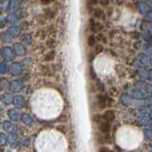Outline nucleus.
<instances>
[{
  "mask_svg": "<svg viewBox=\"0 0 152 152\" xmlns=\"http://www.w3.org/2000/svg\"><path fill=\"white\" fill-rule=\"evenodd\" d=\"M88 26H89V29L91 30V32H93V33H99L100 31H102V30L104 29V25H103L100 21H97L96 19H92V18L89 20Z\"/></svg>",
  "mask_w": 152,
  "mask_h": 152,
  "instance_id": "nucleus-1",
  "label": "nucleus"
},
{
  "mask_svg": "<svg viewBox=\"0 0 152 152\" xmlns=\"http://www.w3.org/2000/svg\"><path fill=\"white\" fill-rule=\"evenodd\" d=\"M0 53H1L3 58H4L5 60L11 61V60H13L15 58V53H14V50H12V48H8V47L2 48L1 50H0Z\"/></svg>",
  "mask_w": 152,
  "mask_h": 152,
  "instance_id": "nucleus-2",
  "label": "nucleus"
},
{
  "mask_svg": "<svg viewBox=\"0 0 152 152\" xmlns=\"http://www.w3.org/2000/svg\"><path fill=\"white\" fill-rule=\"evenodd\" d=\"M10 72L13 75H20L23 72V65L19 62H13L10 66Z\"/></svg>",
  "mask_w": 152,
  "mask_h": 152,
  "instance_id": "nucleus-3",
  "label": "nucleus"
},
{
  "mask_svg": "<svg viewBox=\"0 0 152 152\" xmlns=\"http://www.w3.org/2000/svg\"><path fill=\"white\" fill-rule=\"evenodd\" d=\"M96 102H97V106H98L100 110H104L107 107V96L100 94V95L96 97Z\"/></svg>",
  "mask_w": 152,
  "mask_h": 152,
  "instance_id": "nucleus-4",
  "label": "nucleus"
},
{
  "mask_svg": "<svg viewBox=\"0 0 152 152\" xmlns=\"http://www.w3.org/2000/svg\"><path fill=\"white\" fill-rule=\"evenodd\" d=\"M13 50L17 56H25L26 53L25 47L22 44H19V42H16V44L13 45Z\"/></svg>",
  "mask_w": 152,
  "mask_h": 152,
  "instance_id": "nucleus-5",
  "label": "nucleus"
},
{
  "mask_svg": "<svg viewBox=\"0 0 152 152\" xmlns=\"http://www.w3.org/2000/svg\"><path fill=\"white\" fill-rule=\"evenodd\" d=\"M22 88H23V83H22V81H20V80H14L10 84V89L13 93L20 92Z\"/></svg>",
  "mask_w": 152,
  "mask_h": 152,
  "instance_id": "nucleus-6",
  "label": "nucleus"
},
{
  "mask_svg": "<svg viewBox=\"0 0 152 152\" xmlns=\"http://www.w3.org/2000/svg\"><path fill=\"white\" fill-rule=\"evenodd\" d=\"M92 13H93L94 18L97 20H104L105 19V13H104V11H103V9H101L100 7L94 8L92 10Z\"/></svg>",
  "mask_w": 152,
  "mask_h": 152,
  "instance_id": "nucleus-7",
  "label": "nucleus"
},
{
  "mask_svg": "<svg viewBox=\"0 0 152 152\" xmlns=\"http://www.w3.org/2000/svg\"><path fill=\"white\" fill-rule=\"evenodd\" d=\"M99 129L100 132L104 134H109L111 132V124L108 123V121H103V123L99 124Z\"/></svg>",
  "mask_w": 152,
  "mask_h": 152,
  "instance_id": "nucleus-8",
  "label": "nucleus"
},
{
  "mask_svg": "<svg viewBox=\"0 0 152 152\" xmlns=\"http://www.w3.org/2000/svg\"><path fill=\"white\" fill-rule=\"evenodd\" d=\"M21 33V28L18 26H12L7 30V35H9L12 38L18 37Z\"/></svg>",
  "mask_w": 152,
  "mask_h": 152,
  "instance_id": "nucleus-9",
  "label": "nucleus"
},
{
  "mask_svg": "<svg viewBox=\"0 0 152 152\" xmlns=\"http://www.w3.org/2000/svg\"><path fill=\"white\" fill-rule=\"evenodd\" d=\"M115 113L114 111L112 110H108L105 112V114L103 115V118H104V121H108V123H111V121H113L115 120Z\"/></svg>",
  "mask_w": 152,
  "mask_h": 152,
  "instance_id": "nucleus-10",
  "label": "nucleus"
},
{
  "mask_svg": "<svg viewBox=\"0 0 152 152\" xmlns=\"http://www.w3.org/2000/svg\"><path fill=\"white\" fill-rule=\"evenodd\" d=\"M8 115L12 121H18L21 117V114L19 111L16 110V109H12V110H9Z\"/></svg>",
  "mask_w": 152,
  "mask_h": 152,
  "instance_id": "nucleus-11",
  "label": "nucleus"
},
{
  "mask_svg": "<svg viewBox=\"0 0 152 152\" xmlns=\"http://www.w3.org/2000/svg\"><path fill=\"white\" fill-rule=\"evenodd\" d=\"M32 42V36L30 34H24L21 37V44L23 45H29Z\"/></svg>",
  "mask_w": 152,
  "mask_h": 152,
  "instance_id": "nucleus-12",
  "label": "nucleus"
},
{
  "mask_svg": "<svg viewBox=\"0 0 152 152\" xmlns=\"http://www.w3.org/2000/svg\"><path fill=\"white\" fill-rule=\"evenodd\" d=\"M0 100H1V102L4 103L5 105H9L13 102V97L11 95H9V94H2V95L0 96Z\"/></svg>",
  "mask_w": 152,
  "mask_h": 152,
  "instance_id": "nucleus-13",
  "label": "nucleus"
},
{
  "mask_svg": "<svg viewBox=\"0 0 152 152\" xmlns=\"http://www.w3.org/2000/svg\"><path fill=\"white\" fill-rule=\"evenodd\" d=\"M13 103L15 107L17 108H22L24 106V98L22 96H16L13 98Z\"/></svg>",
  "mask_w": 152,
  "mask_h": 152,
  "instance_id": "nucleus-14",
  "label": "nucleus"
},
{
  "mask_svg": "<svg viewBox=\"0 0 152 152\" xmlns=\"http://www.w3.org/2000/svg\"><path fill=\"white\" fill-rule=\"evenodd\" d=\"M56 58V51L54 50H50L45 54L44 60L45 61H53Z\"/></svg>",
  "mask_w": 152,
  "mask_h": 152,
  "instance_id": "nucleus-15",
  "label": "nucleus"
},
{
  "mask_svg": "<svg viewBox=\"0 0 152 152\" xmlns=\"http://www.w3.org/2000/svg\"><path fill=\"white\" fill-rule=\"evenodd\" d=\"M7 21H8V23H10V24H15L19 21V16L17 15V13L12 12V13L9 14V16L7 17Z\"/></svg>",
  "mask_w": 152,
  "mask_h": 152,
  "instance_id": "nucleus-16",
  "label": "nucleus"
},
{
  "mask_svg": "<svg viewBox=\"0 0 152 152\" xmlns=\"http://www.w3.org/2000/svg\"><path fill=\"white\" fill-rule=\"evenodd\" d=\"M18 7H19V0H10V3H9V11L11 12H14L16 11Z\"/></svg>",
  "mask_w": 152,
  "mask_h": 152,
  "instance_id": "nucleus-17",
  "label": "nucleus"
},
{
  "mask_svg": "<svg viewBox=\"0 0 152 152\" xmlns=\"http://www.w3.org/2000/svg\"><path fill=\"white\" fill-rule=\"evenodd\" d=\"M56 10H53V8H48L45 10V16L48 18V19H53L54 17H56Z\"/></svg>",
  "mask_w": 152,
  "mask_h": 152,
  "instance_id": "nucleus-18",
  "label": "nucleus"
},
{
  "mask_svg": "<svg viewBox=\"0 0 152 152\" xmlns=\"http://www.w3.org/2000/svg\"><path fill=\"white\" fill-rule=\"evenodd\" d=\"M93 88H94V90L97 91V92H99V93H103V92H104V90H105L104 84H103L101 81H97L96 83H94L93 84Z\"/></svg>",
  "mask_w": 152,
  "mask_h": 152,
  "instance_id": "nucleus-19",
  "label": "nucleus"
},
{
  "mask_svg": "<svg viewBox=\"0 0 152 152\" xmlns=\"http://www.w3.org/2000/svg\"><path fill=\"white\" fill-rule=\"evenodd\" d=\"M3 129H4L6 132H14L15 130V126H13V124H11L10 121H4L3 123Z\"/></svg>",
  "mask_w": 152,
  "mask_h": 152,
  "instance_id": "nucleus-20",
  "label": "nucleus"
},
{
  "mask_svg": "<svg viewBox=\"0 0 152 152\" xmlns=\"http://www.w3.org/2000/svg\"><path fill=\"white\" fill-rule=\"evenodd\" d=\"M22 121L25 124H28V126H31L33 124V118H31V115L28 114H24L22 115Z\"/></svg>",
  "mask_w": 152,
  "mask_h": 152,
  "instance_id": "nucleus-21",
  "label": "nucleus"
},
{
  "mask_svg": "<svg viewBox=\"0 0 152 152\" xmlns=\"http://www.w3.org/2000/svg\"><path fill=\"white\" fill-rule=\"evenodd\" d=\"M56 39L54 38H50V39H47V42H45V45H47V47L48 48H56Z\"/></svg>",
  "mask_w": 152,
  "mask_h": 152,
  "instance_id": "nucleus-22",
  "label": "nucleus"
},
{
  "mask_svg": "<svg viewBox=\"0 0 152 152\" xmlns=\"http://www.w3.org/2000/svg\"><path fill=\"white\" fill-rule=\"evenodd\" d=\"M137 7H138V10L139 12H140L141 14H145L146 13V8H147V4L145 2H138V4H137Z\"/></svg>",
  "mask_w": 152,
  "mask_h": 152,
  "instance_id": "nucleus-23",
  "label": "nucleus"
},
{
  "mask_svg": "<svg viewBox=\"0 0 152 152\" xmlns=\"http://www.w3.org/2000/svg\"><path fill=\"white\" fill-rule=\"evenodd\" d=\"M9 87H10V84H9L7 79H5V78L1 79V81H0V88H1L2 90H8Z\"/></svg>",
  "mask_w": 152,
  "mask_h": 152,
  "instance_id": "nucleus-24",
  "label": "nucleus"
},
{
  "mask_svg": "<svg viewBox=\"0 0 152 152\" xmlns=\"http://www.w3.org/2000/svg\"><path fill=\"white\" fill-rule=\"evenodd\" d=\"M96 42H97V39L95 38V36L90 35L87 37V45H89V47H94V45H96Z\"/></svg>",
  "mask_w": 152,
  "mask_h": 152,
  "instance_id": "nucleus-25",
  "label": "nucleus"
},
{
  "mask_svg": "<svg viewBox=\"0 0 152 152\" xmlns=\"http://www.w3.org/2000/svg\"><path fill=\"white\" fill-rule=\"evenodd\" d=\"M8 71V66L5 62H0V73L5 74Z\"/></svg>",
  "mask_w": 152,
  "mask_h": 152,
  "instance_id": "nucleus-26",
  "label": "nucleus"
},
{
  "mask_svg": "<svg viewBox=\"0 0 152 152\" xmlns=\"http://www.w3.org/2000/svg\"><path fill=\"white\" fill-rule=\"evenodd\" d=\"M103 51V45L101 44H98V45H94V54H98L100 53Z\"/></svg>",
  "mask_w": 152,
  "mask_h": 152,
  "instance_id": "nucleus-27",
  "label": "nucleus"
},
{
  "mask_svg": "<svg viewBox=\"0 0 152 152\" xmlns=\"http://www.w3.org/2000/svg\"><path fill=\"white\" fill-rule=\"evenodd\" d=\"M93 121L97 124H101V123H103V121H105L102 115H95L93 117Z\"/></svg>",
  "mask_w": 152,
  "mask_h": 152,
  "instance_id": "nucleus-28",
  "label": "nucleus"
},
{
  "mask_svg": "<svg viewBox=\"0 0 152 152\" xmlns=\"http://www.w3.org/2000/svg\"><path fill=\"white\" fill-rule=\"evenodd\" d=\"M96 39H98V41L100 42V44H105L106 42H107V39H106V37L103 34H98V36H97Z\"/></svg>",
  "mask_w": 152,
  "mask_h": 152,
  "instance_id": "nucleus-29",
  "label": "nucleus"
},
{
  "mask_svg": "<svg viewBox=\"0 0 152 152\" xmlns=\"http://www.w3.org/2000/svg\"><path fill=\"white\" fill-rule=\"evenodd\" d=\"M8 23V21H7V18H5V17H0V27H4L6 24Z\"/></svg>",
  "mask_w": 152,
  "mask_h": 152,
  "instance_id": "nucleus-30",
  "label": "nucleus"
},
{
  "mask_svg": "<svg viewBox=\"0 0 152 152\" xmlns=\"http://www.w3.org/2000/svg\"><path fill=\"white\" fill-rule=\"evenodd\" d=\"M6 141V136L3 133H0V145H3Z\"/></svg>",
  "mask_w": 152,
  "mask_h": 152,
  "instance_id": "nucleus-31",
  "label": "nucleus"
},
{
  "mask_svg": "<svg viewBox=\"0 0 152 152\" xmlns=\"http://www.w3.org/2000/svg\"><path fill=\"white\" fill-rule=\"evenodd\" d=\"M45 34H47V33H45V30H39V31L38 32V37H39V38H41V39H42V38H44L45 37Z\"/></svg>",
  "mask_w": 152,
  "mask_h": 152,
  "instance_id": "nucleus-32",
  "label": "nucleus"
},
{
  "mask_svg": "<svg viewBox=\"0 0 152 152\" xmlns=\"http://www.w3.org/2000/svg\"><path fill=\"white\" fill-rule=\"evenodd\" d=\"M98 152H114V151H112L110 149H108L107 147H100L99 148V150Z\"/></svg>",
  "mask_w": 152,
  "mask_h": 152,
  "instance_id": "nucleus-33",
  "label": "nucleus"
},
{
  "mask_svg": "<svg viewBox=\"0 0 152 152\" xmlns=\"http://www.w3.org/2000/svg\"><path fill=\"white\" fill-rule=\"evenodd\" d=\"M8 138H9V139H8V141L10 142V143L16 141V136H15V135H9V136H8Z\"/></svg>",
  "mask_w": 152,
  "mask_h": 152,
  "instance_id": "nucleus-34",
  "label": "nucleus"
},
{
  "mask_svg": "<svg viewBox=\"0 0 152 152\" xmlns=\"http://www.w3.org/2000/svg\"><path fill=\"white\" fill-rule=\"evenodd\" d=\"M98 3L103 6H107L109 4V0H98Z\"/></svg>",
  "mask_w": 152,
  "mask_h": 152,
  "instance_id": "nucleus-35",
  "label": "nucleus"
},
{
  "mask_svg": "<svg viewBox=\"0 0 152 152\" xmlns=\"http://www.w3.org/2000/svg\"><path fill=\"white\" fill-rule=\"evenodd\" d=\"M112 104H113V99L107 96V106L108 107H110V106H112Z\"/></svg>",
  "mask_w": 152,
  "mask_h": 152,
  "instance_id": "nucleus-36",
  "label": "nucleus"
},
{
  "mask_svg": "<svg viewBox=\"0 0 152 152\" xmlns=\"http://www.w3.org/2000/svg\"><path fill=\"white\" fill-rule=\"evenodd\" d=\"M146 19L148 21H150V22H152V11L148 12V13L146 14Z\"/></svg>",
  "mask_w": 152,
  "mask_h": 152,
  "instance_id": "nucleus-37",
  "label": "nucleus"
},
{
  "mask_svg": "<svg viewBox=\"0 0 152 152\" xmlns=\"http://www.w3.org/2000/svg\"><path fill=\"white\" fill-rule=\"evenodd\" d=\"M57 129H58V130H60V129H61L62 130V132H65V127L64 126H57Z\"/></svg>",
  "mask_w": 152,
  "mask_h": 152,
  "instance_id": "nucleus-38",
  "label": "nucleus"
},
{
  "mask_svg": "<svg viewBox=\"0 0 152 152\" xmlns=\"http://www.w3.org/2000/svg\"><path fill=\"white\" fill-rule=\"evenodd\" d=\"M146 4H147L148 6H149V8H150V9H152V0H148Z\"/></svg>",
  "mask_w": 152,
  "mask_h": 152,
  "instance_id": "nucleus-39",
  "label": "nucleus"
},
{
  "mask_svg": "<svg viewBox=\"0 0 152 152\" xmlns=\"http://www.w3.org/2000/svg\"><path fill=\"white\" fill-rule=\"evenodd\" d=\"M3 2H5V0H0V3H3Z\"/></svg>",
  "mask_w": 152,
  "mask_h": 152,
  "instance_id": "nucleus-40",
  "label": "nucleus"
}]
</instances>
